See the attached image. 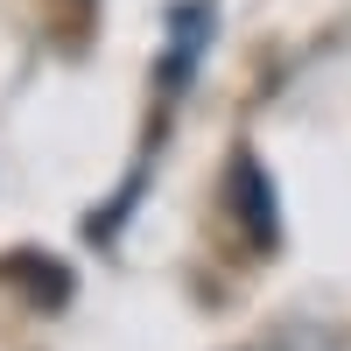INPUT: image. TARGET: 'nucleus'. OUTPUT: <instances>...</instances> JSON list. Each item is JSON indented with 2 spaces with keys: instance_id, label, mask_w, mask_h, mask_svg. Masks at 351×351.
Masks as SVG:
<instances>
[{
  "instance_id": "nucleus-1",
  "label": "nucleus",
  "mask_w": 351,
  "mask_h": 351,
  "mask_svg": "<svg viewBox=\"0 0 351 351\" xmlns=\"http://www.w3.org/2000/svg\"><path fill=\"white\" fill-rule=\"evenodd\" d=\"M232 204H239V218H246V232H253V239L260 246H274V183H267V176H260L246 155H239V169H232Z\"/></svg>"
}]
</instances>
